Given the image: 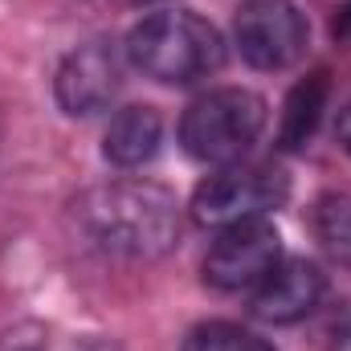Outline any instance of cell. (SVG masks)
<instances>
[{
    "label": "cell",
    "mask_w": 351,
    "mask_h": 351,
    "mask_svg": "<svg viewBox=\"0 0 351 351\" xmlns=\"http://www.w3.org/2000/svg\"><path fill=\"white\" fill-rule=\"evenodd\" d=\"M290 200V176L269 164H229L192 192V217L200 225H237L269 217Z\"/></svg>",
    "instance_id": "4"
},
{
    "label": "cell",
    "mask_w": 351,
    "mask_h": 351,
    "mask_svg": "<svg viewBox=\"0 0 351 351\" xmlns=\"http://www.w3.org/2000/svg\"><path fill=\"white\" fill-rule=\"evenodd\" d=\"M327 94H331V78L327 70H315L306 74L298 86L286 94V106H282V127H278V143L286 152H302L319 123H323V110H327Z\"/></svg>",
    "instance_id": "10"
},
{
    "label": "cell",
    "mask_w": 351,
    "mask_h": 351,
    "mask_svg": "<svg viewBox=\"0 0 351 351\" xmlns=\"http://www.w3.org/2000/svg\"><path fill=\"white\" fill-rule=\"evenodd\" d=\"M315 237L319 245L335 258V262L351 265V196H339V192H327L319 204H315Z\"/></svg>",
    "instance_id": "11"
},
{
    "label": "cell",
    "mask_w": 351,
    "mask_h": 351,
    "mask_svg": "<svg viewBox=\"0 0 351 351\" xmlns=\"http://www.w3.org/2000/svg\"><path fill=\"white\" fill-rule=\"evenodd\" d=\"M127 62L164 86H192L225 66V41L217 25L188 8H164L143 16L127 33Z\"/></svg>",
    "instance_id": "2"
},
{
    "label": "cell",
    "mask_w": 351,
    "mask_h": 351,
    "mask_svg": "<svg viewBox=\"0 0 351 351\" xmlns=\"http://www.w3.org/2000/svg\"><path fill=\"white\" fill-rule=\"evenodd\" d=\"M233 41L254 70H286L306 49V21L290 0H250L233 21Z\"/></svg>",
    "instance_id": "6"
},
{
    "label": "cell",
    "mask_w": 351,
    "mask_h": 351,
    "mask_svg": "<svg viewBox=\"0 0 351 351\" xmlns=\"http://www.w3.org/2000/svg\"><path fill=\"white\" fill-rule=\"evenodd\" d=\"M119 86H123V53L110 41H86V45H78L62 62V70L53 78L58 106L70 119H90V114L106 110L114 102Z\"/></svg>",
    "instance_id": "7"
},
{
    "label": "cell",
    "mask_w": 351,
    "mask_h": 351,
    "mask_svg": "<svg viewBox=\"0 0 351 351\" xmlns=\"http://www.w3.org/2000/svg\"><path fill=\"white\" fill-rule=\"evenodd\" d=\"M184 351H274V343L237 323H200L188 331Z\"/></svg>",
    "instance_id": "12"
},
{
    "label": "cell",
    "mask_w": 351,
    "mask_h": 351,
    "mask_svg": "<svg viewBox=\"0 0 351 351\" xmlns=\"http://www.w3.org/2000/svg\"><path fill=\"white\" fill-rule=\"evenodd\" d=\"M0 351H45V327L21 323V327L4 331L0 335Z\"/></svg>",
    "instance_id": "13"
},
{
    "label": "cell",
    "mask_w": 351,
    "mask_h": 351,
    "mask_svg": "<svg viewBox=\"0 0 351 351\" xmlns=\"http://www.w3.org/2000/svg\"><path fill=\"white\" fill-rule=\"evenodd\" d=\"M323 290H327V278L323 269L306 258H282L265 274V282L254 290V315L262 323H298L306 319L319 302H323Z\"/></svg>",
    "instance_id": "8"
},
{
    "label": "cell",
    "mask_w": 351,
    "mask_h": 351,
    "mask_svg": "<svg viewBox=\"0 0 351 351\" xmlns=\"http://www.w3.org/2000/svg\"><path fill=\"white\" fill-rule=\"evenodd\" d=\"M348 152H351V127H348Z\"/></svg>",
    "instance_id": "16"
},
{
    "label": "cell",
    "mask_w": 351,
    "mask_h": 351,
    "mask_svg": "<svg viewBox=\"0 0 351 351\" xmlns=\"http://www.w3.org/2000/svg\"><path fill=\"white\" fill-rule=\"evenodd\" d=\"M160 139H164V119L156 106H123L102 135V156L114 168H139L160 152Z\"/></svg>",
    "instance_id": "9"
},
{
    "label": "cell",
    "mask_w": 351,
    "mask_h": 351,
    "mask_svg": "<svg viewBox=\"0 0 351 351\" xmlns=\"http://www.w3.org/2000/svg\"><path fill=\"white\" fill-rule=\"evenodd\" d=\"M331 33H335L339 45H351V0L339 4V12H335V21H331Z\"/></svg>",
    "instance_id": "14"
},
{
    "label": "cell",
    "mask_w": 351,
    "mask_h": 351,
    "mask_svg": "<svg viewBox=\"0 0 351 351\" xmlns=\"http://www.w3.org/2000/svg\"><path fill=\"white\" fill-rule=\"evenodd\" d=\"M78 245L110 262H156L180 241V200L156 180H106L66 208Z\"/></svg>",
    "instance_id": "1"
},
{
    "label": "cell",
    "mask_w": 351,
    "mask_h": 351,
    "mask_svg": "<svg viewBox=\"0 0 351 351\" xmlns=\"http://www.w3.org/2000/svg\"><path fill=\"white\" fill-rule=\"evenodd\" d=\"M265 127V102L254 90L221 86L188 102L180 119V143L196 164H217L229 168L237 164Z\"/></svg>",
    "instance_id": "3"
},
{
    "label": "cell",
    "mask_w": 351,
    "mask_h": 351,
    "mask_svg": "<svg viewBox=\"0 0 351 351\" xmlns=\"http://www.w3.org/2000/svg\"><path fill=\"white\" fill-rule=\"evenodd\" d=\"M278 262H282V237L265 217H258V221L225 225L208 245L200 274L213 290L237 294V290H258Z\"/></svg>",
    "instance_id": "5"
},
{
    "label": "cell",
    "mask_w": 351,
    "mask_h": 351,
    "mask_svg": "<svg viewBox=\"0 0 351 351\" xmlns=\"http://www.w3.org/2000/svg\"><path fill=\"white\" fill-rule=\"evenodd\" d=\"M335 348L351 351V311L343 315V323H335Z\"/></svg>",
    "instance_id": "15"
}]
</instances>
